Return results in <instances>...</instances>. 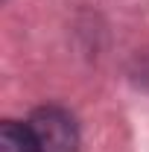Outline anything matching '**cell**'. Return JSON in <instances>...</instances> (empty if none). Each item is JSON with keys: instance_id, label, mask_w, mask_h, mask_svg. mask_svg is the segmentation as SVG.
<instances>
[{"instance_id": "1", "label": "cell", "mask_w": 149, "mask_h": 152, "mask_svg": "<svg viewBox=\"0 0 149 152\" xmlns=\"http://www.w3.org/2000/svg\"><path fill=\"white\" fill-rule=\"evenodd\" d=\"M29 129H32L38 152H76L79 149L76 123L64 108H56V105L38 108L29 117Z\"/></svg>"}, {"instance_id": "2", "label": "cell", "mask_w": 149, "mask_h": 152, "mask_svg": "<svg viewBox=\"0 0 149 152\" xmlns=\"http://www.w3.org/2000/svg\"><path fill=\"white\" fill-rule=\"evenodd\" d=\"M0 152H38L29 123L6 120L0 126Z\"/></svg>"}]
</instances>
